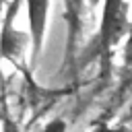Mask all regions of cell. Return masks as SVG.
I'll use <instances>...</instances> for the list:
<instances>
[{"mask_svg":"<svg viewBox=\"0 0 132 132\" xmlns=\"http://www.w3.org/2000/svg\"><path fill=\"white\" fill-rule=\"evenodd\" d=\"M43 130H66V122L64 120H52L43 126Z\"/></svg>","mask_w":132,"mask_h":132,"instance_id":"obj_6","label":"cell"},{"mask_svg":"<svg viewBox=\"0 0 132 132\" xmlns=\"http://www.w3.org/2000/svg\"><path fill=\"white\" fill-rule=\"evenodd\" d=\"M27 4V19H29V39L33 47V60L39 58L45 31H47V12L50 0H25Z\"/></svg>","mask_w":132,"mask_h":132,"instance_id":"obj_3","label":"cell"},{"mask_svg":"<svg viewBox=\"0 0 132 132\" xmlns=\"http://www.w3.org/2000/svg\"><path fill=\"white\" fill-rule=\"evenodd\" d=\"M128 25H130V21H128V0H103L101 23H99L97 35L93 39L91 52L87 54V60L99 58V64L103 68V76L109 74L111 52L124 39Z\"/></svg>","mask_w":132,"mask_h":132,"instance_id":"obj_1","label":"cell"},{"mask_svg":"<svg viewBox=\"0 0 132 132\" xmlns=\"http://www.w3.org/2000/svg\"><path fill=\"white\" fill-rule=\"evenodd\" d=\"M19 10V0H12L6 14L4 23L0 27V60H10V62H21L27 45V35L21 33L14 27V14Z\"/></svg>","mask_w":132,"mask_h":132,"instance_id":"obj_2","label":"cell"},{"mask_svg":"<svg viewBox=\"0 0 132 132\" xmlns=\"http://www.w3.org/2000/svg\"><path fill=\"white\" fill-rule=\"evenodd\" d=\"M126 43H124V66L126 68H132V21L128 25V31H126Z\"/></svg>","mask_w":132,"mask_h":132,"instance_id":"obj_5","label":"cell"},{"mask_svg":"<svg viewBox=\"0 0 132 132\" xmlns=\"http://www.w3.org/2000/svg\"><path fill=\"white\" fill-rule=\"evenodd\" d=\"M97 4H99V0H89V6H91V8H95Z\"/></svg>","mask_w":132,"mask_h":132,"instance_id":"obj_7","label":"cell"},{"mask_svg":"<svg viewBox=\"0 0 132 132\" xmlns=\"http://www.w3.org/2000/svg\"><path fill=\"white\" fill-rule=\"evenodd\" d=\"M80 8L82 0H66V25H68V50H72L76 33H78V23H80Z\"/></svg>","mask_w":132,"mask_h":132,"instance_id":"obj_4","label":"cell"}]
</instances>
